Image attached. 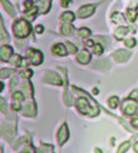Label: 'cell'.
<instances>
[{
  "instance_id": "obj_1",
  "label": "cell",
  "mask_w": 138,
  "mask_h": 153,
  "mask_svg": "<svg viewBox=\"0 0 138 153\" xmlns=\"http://www.w3.org/2000/svg\"><path fill=\"white\" fill-rule=\"evenodd\" d=\"M12 30H13V33H15V35L17 38H21V39H23V38L29 36L30 30H32V27H30V23L28 21L21 18V20H17L13 23Z\"/></svg>"
},
{
  "instance_id": "obj_2",
  "label": "cell",
  "mask_w": 138,
  "mask_h": 153,
  "mask_svg": "<svg viewBox=\"0 0 138 153\" xmlns=\"http://www.w3.org/2000/svg\"><path fill=\"white\" fill-rule=\"evenodd\" d=\"M89 99H85V97H80V99H77L76 101V108L77 111L83 113V114H89L90 117H93V108L90 107L89 105Z\"/></svg>"
},
{
  "instance_id": "obj_3",
  "label": "cell",
  "mask_w": 138,
  "mask_h": 153,
  "mask_svg": "<svg viewBox=\"0 0 138 153\" xmlns=\"http://www.w3.org/2000/svg\"><path fill=\"white\" fill-rule=\"evenodd\" d=\"M121 108H123V112L126 114V116H133L134 113L138 112V103L133 100L130 99H126L124 100L123 105H121Z\"/></svg>"
},
{
  "instance_id": "obj_4",
  "label": "cell",
  "mask_w": 138,
  "mask_h": 153,
  "mask_svg": "<svg viewBox=\"0 0 138 153\" xmlns=\"http://www.w3.org/2000/svg\"><path fill=\"white\" fill-rule=\"evenodd\" d=\"M27 56H28V59L30 60V63L34 65V66H39V65L43 63L44 56H43L41 51L35 50V49H28L27 50Z\"/></svg>"
},
{
  "instance_id": "obj_5",
  "label": "cell",
  "mask_w": 138,
  "mask_h": 153,
  "mask_svg": "<svg viewBox=\"0 0 138 153\" xmlns=\"http://www.w3.org/2000/svg\"><path fill=\"white\" fill-rule=\"evenodd\" d=\"M43 80H44L45 83H50V84L58 85V86H61V85L63 84L62 79L60 78V75H58L57 73H55V72H51V71H47V72L44 74Z\"/></svg>"
},
{
  "instance_id": "obj_6",
  "label": "cell",
  "mask_w": 138,
  "mask_h": 153,
  "mask_svg": "<svg viewBox=\"0 0 138 153\" xmlns=\"http://www.w3.org/2000/svg\"><path fill=\"white\" fill-rule=\"evenodd\" d=\"M21 114L26 117H34L36 114V106H35V102L33 100L29 101V99L27 100V103L22 107L21 109Z\"/></svg>"
},
{
  "instance_id": "obj_7",
  "label": "cell",
  "mask_w": 138,
  "mask_h": 153,
  "mask_svg": "<svg viewBox=\"0 0 138 153\" xmlns=\"http://www.w3.org/2000/svg\"><path fill=\"white\" fill-rule=\"evenodd\" d=\"M16 134V129H15V125H10L9 123L6 122H3L1 124V136L6 140H11Z\"/></svg>"
},
{
  "instance_id": "obj_8",
  "label": "cell",
  "mask_w": 138,
  "mask_h": 153,
  "mask_svg": "<svg viewBox=\"0 0 138 153\" xmlns=\"http://www.w3.org/2000/svg\"><path fill=\"white\" fill-rule=\"evenodd\" d=\"M97 7V4H89V5H84L81 6L80 9H79L77 11V16L80 17V18H86V17H90L94 10Z\"/></svg>"
},
{
  "instance_id": "obj_9",
  "label": "cell",
  "mask_w": 138,
  "mask_h": 153,
  "mask_svg": "<svg viewBox=\"0 0 138 153\" xmlns=\"http://www.w3.org/2000/svg\"><path fill=\"white\" fill-rule=\"evenodd\" d=\"M68 137H69V130H68L67 124L64 123V124L61 126V129H60V131H58V134H57V141H58V145H60V146H63V143L68 140Z\"/></svg>"
},
{
  "instance_id": "obj_10",
  "label": "cell",
  "mask_w": 138,
  "mask_h": 153,
  "mask_svg": "<svg viewBox=\"0 0 138 153\" xmlns=\"http://www.w3.org/2000/svg\"><path fill=\"white\" fill-rule=\"evenodd\" d=\"M12 100H13V102H12V105H11L12 109H15V111L22 109L21 103H22L23 100H24L23 92H19V91H18V92H13V94H12Z\"/></svg>"
},
{
  "instance_id": "obj_11",
  "label": "cell",
  "mask_w": 138,
  "mask_h": 153,
  "mask_svg": "<svg viewBox=\"0 0 138 153\" xmlns=\"http://www.w3.org/2000/svg\"><path fill=\"white\" fill-rule=\"evenodd\" d=\"M12 56V48L9 45H3L0 48V59L3 62H9Z\"/></svg>"
},
{
  "instance_id": "obj_12",
  "label": "cell",
  "mask_w": 138,
  "mask_h": 153,
  "mask_svg": "<svg viewBox=\"0 0 138 153\" xmlns=\"http://www.w3.org/2000/svg\"><path fill=\"white\" fill-rule=\"evenodd\" d=\"M131 56L130 51H125V50H117L116 52L113 53V57L115 59V61L117 62H125L128 60V57Z\"/></svg>"
},
{
  "instance_id": "obj_13",
  "label": "cell",
  "mask_w": 138,
  "mask_h": 153,
  "mask_svg": "<svg viewBox=\"0 0 138 153\" xmlns=\"http://www.w3.org/2000/svg\"><path fill=\"white\" fill-rule=\"evenodd\" d=\"M76 61L81 65H87L91 61V53L87 50H81L76 56Z\"/></svg>"
},
{
  "instance_id": "obj_14",
  "label": "cell",
  "mask_w": 138,
  "mask_h": 153,
  "mask_svg": "<svg viewBox=\"0 0 138 153\" xmlns=\"http://www.w3.org/2000/svg\"><path fill=\"white\" fill-rule=\"evenodd\" d=\"M52 53L53 55H57V56H67V53H68V51H67V49H66V46L62 44V43H58V44H56V45H53V48H52Z\"/></svg>"
},
{
  "instance_id": "obj_15",
  "label": "cell",
  "mask_w": 138,
  "mask_h": 153,
  "mask_svg": "<svg viewBox=\"0 0 138 153\" xmlns=\"http://www.w3.org/2000/svg\"><path fill=\"white\" fill-rule=\"evenodd\" d=\"M22 90H23V94L26 95V96L29 99L33 96V86H32V83L30 82H24L22 85H21Z\"/></svg>"
},
{
  "instance_id": "obj_16",
  "label": "cell",
  "mask_w": 138,
  "mask_h": 153,
  "mask_svg": "<svg viewBox=\"0 0 138 153\" xmlns=\"http://www.w3.org/2000/svg\"><path fill=\"white\" fill-rule=\"evenodd\" d=\"M131 30V28H127V27H119L116 30H115V38L116 39H123V38Z\"/></svg>"
},
{
  "instance_id": "obj_17",
  "label": "cell",
  "mask_w": 138,
  "mask_h": 153,
  "mask_svg": "<svg viewBox=\"0 0 138 153\" xmlns=\"http://www.w3.org/2000/svg\"><path fill=\"white\" fill-rule=\"evenodd\" d=\"M1 4H3V6H4V9L6 10V12L11 16V17H15L16 16V11H15V9H13V6L7 1V0H1Z\"/></svg>"
},
{
  "instance_id": "obj_18",
  "label": "cell",
  "mask_w": 138,
  "mask_h": 153,
  "mask_svg": "<svg viewBox=\"0 0 138 153\" xmlns=\"http://www.w3.org/2000/svg\"><path fill=\"white\" fill-rule=\"evenodd\" d=\"M51 0H44V1H39V10L41 13H46L50 10Z\"/></svg>"
},
{
  "instance_id": "obj_19",
  "label": "cell",
  "mask_w": 138,
  "mask_h": 153,
  "mask_svg": "<svg viewBox=\"0 0 138 153\" xmlns=\"http://www.w3.org/2000/svg\"><path fill=\"white\" fill-rule=\"evenodd\" d=\"M75 18V15L72 12V11H67V12H63L62 16H61V20L64 21V22H73Z\"/></svg>"
},
{
  "instance_id": "obj_20",
  "label": "cell",
  "mask_w": 138,
  "mask_h": 153,
  "mask_svg": "<svg viewBox=\"0 0 138 153\" xmlns=\"http://www.w3.org/2000/svg\"><path fill=\"white\" fill-rule=\"evenodd\" d=\"M73 27L70 26V25H68V23H64V25H62V27H61V33L63 34V35H72L73 34Z\"/></svg>"
},
{
  "instance_id": "obj_21",
  "label": "cell",
  "mask_w": 138,
  "mask_h": 153,
  "mask_svg": "<svg viewBox=\"0 0 138 153\" xmlns=\"http://www.w3.org/2000/svg\"><path fill=\"white\" fill-rule=\"evenodd\" d=\"M111 20L114 23H123V22H125V17L120 12H114L111 15Z\"/></svg>"
},
{
  "instance_id": "obj_22",
  "label": "cell",
  "mask_w": 138,
  "mask_h": 153,
  "mask_svg": "<svg viewBox=\"0 0 138 153\" xmlns=\"http://www.w3.org/2000/svg\"><path fill=\"white\" fill-rule=\"evenodd\" d=\"M9 62L11 65H13V66H19V65H21V62H22V57L19 55H12Z\"/></svg>"
},
{
  "instance_id": "obj_23",
  "label": "cell",
  "mask_w": 138,
  "mask_h": 153,
  "mask_svg": "<svg viewBox=\"0 0 138 153\" xmlns=\"http://www.w3.org/2000/svg\"><path fill=\"white\" fill-rule=\"evenodd\" d=\"M0 27H1V35H0V40H1V42H6V40H9V39H10V36L7 35V33H6V30H5L3 20H1V22H0Z\"/></svg>"
},
{
  "instance_id": "obj_24",
  "label": "cell",
  "mask_w": 138,
  "mask_h": 153,
  "mask_svg": "<svg viewBox=\"0 0 138 153\" xmlns=\"http://www.w3.org/2000/svg\"><path fill=\"white\" fill-rule=\"evenodd\" d=\"M77 35L81 36V38H89V36L91 35V30H90L89 28L83 27V28H80V29L77 30Z\"/></svg>"
},
{
  "instance_id": "obj_25",
  "label": "cell",
  "mask_w": 138,
  "mask_h": 153,
  "mask_svg": "<svg viewBox=\"0 0 138 153\" xmlns=\"http://www.w3.org/2000/svg\"><path fill=\"white\" fill-rule=\"evenodd\" d=\"M64 103L67 106L73 105V97H72V94L68 91V89H66V92H64Z\"/></svg>"
},
{
  "instance_id": "obj_26",
  "label": "cell",
  "mask_w": 138,
  "mask_h": 153,
  "mask_svg": "<svg viewBox=\"0 0 138 153\" xmlns=\"http://www.w3.org/2000/svg\"><path fill=\"white\" fill-rule=\"evenodd\" d=\"M108 103H109V107L110 108H116L119 106V99L116 96H111L109 100H108Z\"/></svg>"
},
{
  "instance_id": "obj_27",
  "label": "cell",
  "mask_w": 138,
  "mask_h": 153,
  "mask_svg": "<svg viewBox=\"0 0 138 153\" xmlns=\"http://www.w3.org/2000/svg\"><path fill=\"white\" fill-rule=\"evenodd\" d=\"M38 12V7L36 6H32L30 9H27V11H26V15L30 18V20H33V18L35 17V13Z\"/></svg>"
},
{
  "instance_id": "obj_28",
  "label": "cell",
  "mask_w": 138,
  "mask_h": 153,
  "mask_svg": "<svg viewBox=\"0 0 138 153\" xmlns=\"http://www.w3.org/2000/svg\"><path fill=\"white\" fill-rule=\"evenodd\" d=\"M33 75V71L32 69H24V71H19V76H22L24 79H29Z\"/></svg>"
},
{
  "instance_id": "obj_29",
  "label": "cell",
  "mask_w": 138,
  "mask_h": 153,
  "mask_svg": "<svg viewBox=\"0 0 138 153\" xmlns=\"http://www.w3.org/2000/svg\"><path fill=\"white\" fill-rule=\"evenodd\" d=\"M15 71L13 69H9V68H4V69H1L0 71V78L1 79H5L6 76H9L10 74H12Z\"/></svg>"
},
{
  "instance_id": "obj_30",
  "label": "cell",
  "mask_w": 138,
  "mask_h": 153,
  "mask_svg": "<svg viewBox=\"0 0 138 153\" xmlns=\"http://www.w3.org/2000/svg\"><path fill=\"white\" fill-rule=\"evenodd\" d=\"M128 147H130V141H126V142H124L123 145H120L119 149H117V153H125V152L128 149Z\"/></svg>"
},
{
  "instance_id": "obj_31",
  "label": "cell",
  "mask_w": 138,
  "mask_h": 153,
  "mask_svg": "<svg viewBox=\"0 0 138 153\" xmlns=\"http://www.w3.org/2000/svg\"><path fill=\"white\" fill-rule=\"evenodd\" d=\"M102 52H103V46L101 44H97V45L93 46V53L94 55L100 56V55H102Z\"/></svg>"
},
{
  "instance_id": "obj_32",
  "label": "cell",
  "mask_w": 138,
  "mask_h": 153,
  "mask_svg": "<svg viewBox=\"0 0 138 153\" xmlns=\"http://www.w3.org/2000/svg\"><path fill=\"white\" fill-rule=\"evenodd\" d=\"M66 46H67V49H68V51H69L70 53H75L76 50H77V48H76L74 44H72L70 42H66Z\"/></svg>"
},
{
  "instance_id": "obj_33",
  "label": "cell",
  "mask_w": 138,
  "mask_h": 153,
  "mask_svg": "<svg viewBox=\"0 0 138 153\" xmlns=\"http://www.w3.org/2000/svg\"><path fill=\"white\" fill-rule=\"evenodd\" d=\"M127 16H128V18H130V21H134L136 20V17H137V12H136V10H132V9H128L127 10Z\"/></svg>"
},
{
  "instance_id": "obj_34",
  "label": "cell",
  "mask_w": 138,
  "mask_h": 153,
  "mask_svg": "<svg viewBox=\"0 0 138 153\" xmlns=\"http://www.w3.org/2000/svg\"><path fill=\"white\" fill-rule=\"evenodd\" d=\"M53 149V146H49V145H41V149H40V153H46V152H51Z\"/></svg>"
},
{
  "instance_id": "obj_35",
  "label": "cell",
  "mask_w": 138,
  "mask_h": 153,
  "mask_svg": "<svg viewBox=\"0 0 138 153\" xmlns=\"http://www.w3.org/2000/svg\"><path fill=\"white\" fill-rule=\"evenodd\" d=\"M17 84H18V79H17V76H13V78L11 79V83H10V89L13 91V90L16 89Z\"/></svg>"
},
{
  "instance_id": "obj_36",
  "label": "cell",
  "mask_w": 138,
  "mask_h": 153,
  "mask_svg": "<svg viewBox=\"0 0 138 153\" xmlns=\"http://www.w3.org/2000/svg\"><path fill=\"white\" fill-rule=\"evenodd\" d=\"M0 106H1V112L4 114H6L7 113V106H6V102L4 99H0Z\"/></svg>"
},
{
  "instance_id": "obj_37",
  "label": "cell",
  "mask_w": 138,
  "mask_h": 153,
  "mask_svg": "<svg viewBox=\"0 0 138 153\" xmlns=\"http://www.w3.org/2000/svg\"><path fill=\"white\" fill-rule=\"evenodd\" d=\"M125 45L127 48H133V46H136V40L134 39H127V40H125Z\"/></svg>"
},
{
  "instance_id": "obj_38",
  "label": "cell",
  "mask_w": 138,
  "mask_h": 153,
  "mask_svg": "<svg viewBox=\"0 0 138 153\" xmlns=\"http://www.w3.org/2000/svg\"><path fill=\"white\" fill-rule=\"evenodd\" d=\"M32 6H34L33 0H26V1H24V7L26 9H30Z\"/></svg>"
},
{
  "instance_id": "obj_39",
  "label": "cell",
  "mask_w": 138,
  "mask_h": 153,
  "mask_svg": "<svg viewBox=\"0 0 138 153\" xmlns=\"http://www.w3.org/2000/svg\"><path fill=\"white\" fill-rule=\"evenodd\" d=\"M72 3V0H61V5L63 7H68V5H70Z\"/></svg>"
},
{
  "instance_id": "obj_40",
  "label": "cell",
  "mask_w": 138,
  "mask_h": 153,
  "mask_svg": "<svg viewBox=\"0 0 138 153\" xmlns=\"http://www.w3.org/2000/svg\"><path fill=\"white\" fill-rule=\"evenodd\" d=\"M35 32H36L38 34H41V33L44 32V27H43L41 25H39V26H36V27H35Z\"/></svg>"
},
{
  "instance_id": "obj_41",
  "label": "cell",
  "mask_w": 138,
  "mask_h": 153,
  "mask_svg": "<svg viewBox=\"0 0 138 153\" xmlns=\"http://www.w3.org/2000/svg\"><path fill=\"white\" fill-rule=\"evenodd\" d=\"M130 97H131V99H136V100H138V90L132 91L131 95H130Z\"/></svg>"
},
{
  "instance_id": "obj_42",
  "label": "cell",
  "mask_w": 138,
  "mask_h": 153,
  "mask_svg": "<svg viewBox=\"0 0 138 153\" xmlns=\"http://www.w3.org/2000/svg\"><path fill=\"white\" fill-rule=\"evenodd\" d=\"M131 124H132L133 126L138 128V117H134V118H132V120H131Z\"/></svg>"
},
{
  "instance_id": "obj_43",
  "label": "cell",
  "mask_w": 138,
  "mask_h": 153,
  "mask_svg": "<svg viewBox=\"0 0 138 153\" xmlns=\"http://www.w3.org/2000/svg\"><path fill=\"white\" fill-rule=\"evenodd\" d=\"M28 65H29V61L27 59H22V62H21V65H19V66H21V67H27Z\"/></svg>"
},
{
  "instance_id": "obj_44",
  "label": "cell",
  "mask_w": 138,
  "mask_h": 153,
  "mask_svg": "<svg viewBox=\"0 0 138 153\" xmlns=\"http://www.w3.org/2000/svg\"><path fill=\"white\" fill-rule=\"evenodd\" d=\"M85 45H86V46H94L93 40H91V39H89L87 42H85Z\"/></svg>"
},
{
  "instance_id": "obj_45",
  "label": "cell",
  "mask_w": 138,
  "mask_h": 153,
  "mask_svg": "<svg viewBox=\"0 0 138 153\" xmlns=\"http://www.w3.org/2000/svg\"><path fill=\"white\" fill-rule=\"evenodd\" d=\"M23 153H35V149L33 147H27V151L23 152Z\"/></svg>"
},
{
  "instance_id": "obj_46",
  "label": "cell",
  "mask_w": 138,
  "mask_h": 153,
  "mask_svg": "<svg viewBox=\"0 0 138 153\" xmlns=\"http://www.w3.org/2000/svg\"><path fill=\"white\" fill-rule=\"evenodd\" d=\"M134 152H136V153H138V142H136V143H134Z\"/></svg>"
},
{
  "instance_id": "obj_47",
  "label": "cell",
  "mask_w": 138,
  "mask_h": 153,
  "mask_svg": "<svg viewBox=\"0 0 138 153\" xmlns=\"http://www.w3.org/2000/svg\"><path fill=\"white\" fill-rule=\"evenodd\" d=\"M98 94H100V91H98L97 88H94V89H93V95H98Z\"/></svg>"
},
{
  "instance_id": "obj_48",
  "label": "cell",
  "mask_w": 138,
  "mask_h": 153,
  "mask_svg": "<svg viewBox=\"0 0 138 153\" xmlns=\"http://www.w3.org/2000/svg\"><path fill=\"white\" fill-rule=\"evenodd\" d=\"M94 152H96V153H102V152H101V149H100V148H96V149H94Z\"/></svg>"
}]
</instances>
